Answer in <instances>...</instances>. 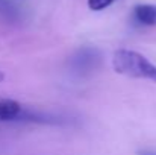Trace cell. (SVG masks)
I'll return each instance as SVG.
<instances>
[{
	"mask_svg": "<svg viewBox=\"0 0 156 155\" xmlns=\"http://www.w3.org/2000/svg\"><path fill=\"white\" fill-rule=\"evenodd\" d=\"M112 68L115 73L132 78V79H147L156 82V65L150 62L144 55L135 50L118 49L112 55Z\"/></svg>",
	"mask_w": 156,
	"mask_h": 155,
	"instance_id": "1",
	"label": "cell"
},
{
	"mask_svg": "<svg viewBox=\"0 0 156 155\" xmlns=\"http://www.w3.org/2000/svg\"><path fill=\"white\" fill-rule=\"evenodd\" d=\"M102 62H103V55L97 47L82 46L71 53L67 64L73 75L79 78H87L99 72L102 67Z\"/></svg>",
	"mask_w": 156,
	"mask_h": 155,
	"instance_id": "2",
	"label": "cell"
},
{
	"mask_svg": "<svg viewBox=\"0 0 156 155\" xmlns=\"http://www.w3.org/2000/svg\"><path fill=\"white\" fill-rule=\"evenodd\" d=\"M23 105L14 99H3L0 101V123L17 122L20 113L23 111Z\"/></svg>",
	"mask_w": 156,
	"mask_h": 155,
	"instance_id": "3",
	"label": "cell"
},
{
	"mask_svg": "<svg viewBox=\"0 0 156 155\" xmlns=\"http://www.w3.org/2000/svg\"><path fill=\"white\" fill-rule=\"evenodd\" d=\"M133 18L143 26H156V5H136Z\"/></svg>",
	"mask_w": 156,
	"mask_h": 155,
	"instance_id": "4",
	"label": "cell"
},
{
	"mask_svg": "<svg viewBox=\"0 0 156 155\" xmlns=\"http://www.w3.org/2000/svg\"><path fill=\"white\" fill-rule=\"evenodd\" d=\"M115 0H88V6L93 11H103L108 6H111Z\"/></svg>",
	"mask_w": 156,
	"mask_h": 155,
	"instance_id": "5",
	"label": "cell"
},
{
	"mask_svg": "<svg viewBox=\"0 0 156 155\" xmlns=\"http://www.w3.org/2000/svg\"><path fill=\"white\" fill-rule=\"evenodd\" d=\"M136 155H156V151H149V149H143V151H138Z\"/></svg>",
	"mask_w": 156,
	"mask_h": 155,
	"instance_id": "6",
	"label": "cell"
},
{
	"mask_svg": "<svg viewBox=\"0 0 156 155\" xmlns=\"http://www.w3.org/2000/svg\"><path fill=\"white\" fill-rule=\"evenodd\" d=\"M3 81H5V73L0 70V82H3Z\"/></svg>",
	"mask_w": 156,
	"mask_h": 155,
	"instance_id": "7",
	"label": "cell"
}]
</instances>
